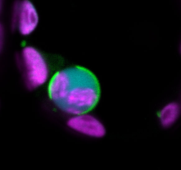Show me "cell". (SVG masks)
<instances>
[{"label": "cell", "instance_id": "obj_1", "mask_svg": "<svg viewBox=\"0 0 181 170\" xmlns=\"http://www.w3.org/2000/svg\"><path fill=\"white\" fill-rule=\"evenodd\" d=\"M48 93L61 109L77 115L85 114L95 107L100 98V89L92 72L75 66L56 73L49 82Z\"/></svg>", "mask_w": 181, "mask_h": 170}, {"label": "cell", "instance_id": "obj_2", "mask_svg": "<svg viewBox=\"0 0 181 170\" xmlns=\"http://www.w3.org/2000/svg\"><path fill=\"white\" fill-rule=\"evenodd\" d=\"M21 57L28 87L32 89L43 84L47 80L48 70L41 53L33 47L27 46L23 49Z\"/></svg>", "mask_w": 181, "mask_h": 170}, {"label": "cell", "instance_id": "obj_3", "mask_svg": "<svg viewBox=\"0 0 181 170\" xmlns=\"http://www.w3.org/2000/svg\"><path fill=\"white\" fill-rule=\"evenodd\" d=\"M13 23L20 33L24 35L32 33L38 24L37 11L32 3L29 1L16 3L13 9Z\"/></svg>", "mask_w": 181, "mask_h": 170}, {"label": "cell", "instance_id": "obj_4", "mask_svg": "<svg viewBox=\"0 0 181 170\" xmlns=\"http://www.w3.org/2000/svg\"><path fill=\"white\" fill-rule=\"evenodd\" d=\"M67 124L73 129L90 136L101 137L105 133L104 127L100 122L93 117L85 114L71 118Z\"/></svg>", "mask_w": 181, "mask_h": 170}, {"label": "cell", "instance_id": "obj_5", "mask_svg": "<svg viewBox=\"0 0 181 170\" xmlns=\"http://www.w3.org/2000/svg\"><path fill=\"white\" fill-rule=\"evenodd\" d=\"M180 113V106L178 103L172 102L166 104L158 113L161 125L165 128L170 127L178 119Z\"/></svg>", "mask_w": 181, "mask_h": 170}]
</instances>
